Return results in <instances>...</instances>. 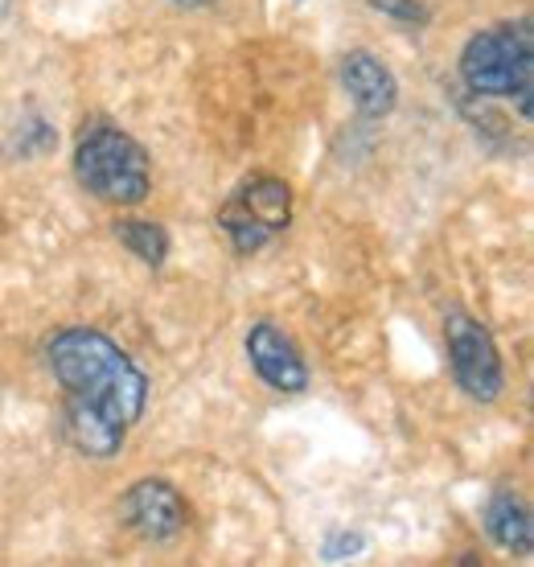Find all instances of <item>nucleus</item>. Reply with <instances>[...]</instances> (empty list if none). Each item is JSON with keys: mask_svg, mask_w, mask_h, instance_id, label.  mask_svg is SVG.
Segmentation results:
<instances>
[{"mask_svg": "<svg viewBox=\"0 0 534 567\" xmlns=\"http://www.w3.org/2000/svg\"><path fill=\"white\" fill-rule=\"evenodd\" d=\"M341 83H346L353 107H358L366 120H382V115H391L394 103H399L394 74L387 71L370 50H350V54L341 58Z\"/></svg>", "mask_w": 534, "mask_h": 567, "instance_id": "6e6552de", "label": "nucleus"}, {"mask_svg": "<svg viewBox=\"0 0 534 567\" xmlns=\"http://www.w3.org/2000/svg\"><path fill=\"white\" fill-rule=\"evenodd\" d=\"M444 341H449V362L452 374L469 399L477 403H493L506 391V367L497 354V341L477 317L469 312H449L444 317Z\"/></svg>", "mask_w": 534, "mask_h": 567, "instance_id": "39448f33", "label": "nucleus"}, {"mask_svg": "<svg viewBox=\"0 0 534 567\" xmlns=\"http://www.w3.org/2000/svg\"><path fill=\"white\" fill-rule=\"evenodd\" d=\"M366 551V539L358 530H338V535H329L321 547V559L325 564H346V559H358Z\"/></svg>", "mask_w": 534, "mask_h": 567, "instance_id": "9b49d317", "label": "nucleus"}, {"mask_svg": "<svg viewBox=\"0 0 534 567\" xmlns=\"http://www.w3.org/2000/svg\"><path fill=\"white\" fill-rule=\"evenodd\" d=\"M120 518L132 535L148 543H170L189 526V506L177 494V485L161 482V477H144L124 494L120 502Z\"/></svg>", "mask_w": 534, "mask_h": 567, "instance_id": "423d86ee", "label": "nucleus"}, {"mask_svg": "<svg viewBox=\"0 0 534 567\" xmlns=\"http://www.w3.org/2000/svg\"><path fill=\"white\" fill-rule=\"evenodd\" d=\"M74 177L91 198L107 206H141L153 189L148 153L115 124H91L74 144Z\"/></svg>", "mask_w": 534, "mask_h": 567, "instance_id": "f03ea898", "label": "nucleus"}, {"mask_svg": "<svg viewBox=\"0 0 534 567\" xmlns=\"http://www.w3.org/2000/svg\"><path fill=\"white\" fill-rule=\"evenodd\" d=\"M247 362L280 395L309 391V367H305V358L296 350V341L280 326H271V321L251 326V333H247Z\"/></svg>", "mask_w": 534, "mask_h": 567, "instance_id": "0eeeda50", "label": "nucleus"}, {"mask_svg": "<svg viewBox=\"0 0 534 567\" xmlns=\"http://www.w3.org/2000/svg\"><path fill=\"white\" fill-rule=\"evenodd\" d=\"M379 13H387V17H394V21H403V25H423L428 21V9H423L420 0H370Z\"/></svg>", "mask_w": 534, "mask_h": 567, "instance_id": "f8f14e48", "label": "nucleus"}, {"mask_svg": "<svg viewBox=\"0 0 534 567\" xmlns=\"http://www.w3.org/2000/svg\"><path fill=\"white\" fill-rule=\"evenodd\" d=\"M115 239L124 243L132 256L148 264V268H161L170 259V235L161 223H148V218H120L115 223Z\"/></svg>", "mask_w": 534, "mask_h": 567, "instance_id": "9d476101", "label": "nucleus"}, {"mask_svg": "<svg viewBox=\"0 0 534 567\" xmlns=\"http://www.w3.org/2000/svg\"><path fill=\"white\" fill-rule=\"evenodd\" d=\"M45 362L62 386V432L74 453L91 461L120 453L148 408V379L141 367L91 326L58 329L45 341Z\"/></svg>", "mask_w": 534, "mask_h": 567, "instance_id": "f257e3e1", "label": "nucleus"}, {"mask_svg": "<svg viewBox=\"0 0 534 567\" xmlns=\"http://www.w3.org/2000/svg\"><path fill=\"white\" fill-rule=\"evenodd\" d=\"M485 530L497 547L531 559L534 551V518L526 497L514 494V489H493L490 502H485Z\"/></svg>", "mask_w": 534, "mask_h": 567, "instance_id": "1a4fd4ad", "label": "nucleus"}, {"mask_svg": "<svg viewBox=\"0 0 534 567\" xmlns=\"http://www.w3.org/2000/svg\"><path fill=\"white\" fill-rule=\"evenodd\" d=\"M292 223V189L280 177H251L218 206V227L235 256H255Z\"/></svg>", "mask_w": 534, "mask_h": 567, "instance_id": "20e7f679", "label": "nucleus"}, {"mask_svg": "<svg viewBox=\"0 0 534 567\" xmlns=\"http://www.w3.org/2000/svg\"><path fill=\"white\" fill-rule=\"evenodd\" d=\"M461 79L473 95L485 100H518L522 120H531L534 91V33L531 21L493 25L469 38L461 54Z\"/></svg>", "mask_w": 534, "mask_h": 567, "instance_id": "7ed1b4c3", "label": "nucleus"}]
</instances>
